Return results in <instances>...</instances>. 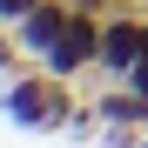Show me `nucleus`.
Here are the masks:
<instances>
[{"instance_id": "nucleus-1", "label": "nucleus", "mask_w": 148, "mask_h": 148, "mask_svg": "<svg viewBox=\"0 0 148 148\" xmlns=\"http://www.w3.org/2000/svg\"><path fill=\"white\" fill-rule=\"evenodd\" d=\"M74 108H81V81H54L40 61L27 74H14V81H0V114H7L14 128H34V135L67 128Z\"/></svg>"}, {"instance_id": "nucleus-2", "label": "nucleus", "mask_w": 148, "mask_h": 148, "mask_svg": "<svg viewBox=\"0 0 148 148\" xmlns=\"http://www.w3.org/2000/svg\"><path fill=\"white\" fill-rule=\"evenodd\" d=\"M148 54V7H135V0H121V7L101 20V61H94L88 74H94V88H108V81H121L135 61ZM88 94V88H81Z\"/></svg>"}, {"instance_id": "nucleus-3", "label": "nucleus", "mask_w": 148, "mask_h": 148, "mask_svg": "<svg viewBox=\"0 0 148 148\" xmlns=\"http://www.w3.org/2000/svg\"><path fill=\"white\" fill-rule=\"evenodd\" d=\"M101 61V14H67V27L54 40V54H47L40 67L54 74V81H81V74Z\"/></svg>"}, {"instance_id": "nucleus-4", "label": "nucleus", "mask_w": 148, "mask_h": 148, "mask_svg": "<svg viewBox=\"0 0 148 148\" xmlns=\"http://www.w3.org/2000/svg\"><path fill=\"white\" fill-rule=\"evenodd\" d=\"M61 27H67V0H40L27 20H14V40L27 47L34 61H47V54H54V40H61Z\"/></svg>"}, {"instance_id": "nucleus-5", "label": "nucleus", "mask_w": 148, "mask_h": 148, "mask_svg": "<svg viewBox=\"0 0 148 148\" xmlns=\"http://www.w3.org/2000/svg\"><path fill=\"white\" fill-rule=\"evenodd\" d=\"M34 67V54L14 40V27H0V81H14V74H27Z\"/></svg>"}, {"instance_id": "nucleus-6", "label": "nucleus", "mask_w": 148, "mask_h": 148, "mask_svg": "<svg viewBox=\"0 0 148 148\" xmlns=\"http://www.w3.org/2000/svg\"><path fill=\"white\" fill-rule=\"evenodd\" d=\"M101 148H141V128H101Z\"/></svg>"}, {"instance_id": "nucleus-7", "label": "nucleus", "mask_w": 148, "mask_h": 148, "mask_svg": "<svg viewBox=\"0 0 148 148\" xmlns=\"http://www.w3.org/2000/svg\"><path fill=\"white\" fill-rule=\"evenodd\" d=\"M34 7H40V0H0V27H14V20H27Z\"/></svg>"}, {"instance_id": "nucleus-8", "label": "nucleus", "mask_w": 148, "mask_h": 148, "mask_svg": "<svg viewBox=\"0 0 148 148\" xmlns=\"http://www.w3.org/2000/svg\"><path fill=\"white\" fill-rule=\"evenodd\" d=\"M114 7H121V0H67V14H101V20H108Z\"/></svg>"}, {"instance_id": "nucleus-9", "label": "nucleus", "mask_w": 148, "mask_h": 148, "mask_svg": "<svg viewBox=\"0 0 148 148\" xmlns=\"http://www.w3.org/2000/svg\"><path fill=\"white\" fill-rule=\"evenodd\" d=\"M121 81H128V88H135V94H148V54H141V61H135V67H128V74H121Z\"/></svg>"}, {"instance_id": "nucleus-10", "label": "nucleus", "mask_w": 148, "mask_h": 148, "mask_svg": "<svg viewBox=\"0 0 148 148\" xmlns=\"http://www.w3.org/2000/svg\"><path fill=\"white\" fill-rule=\"evenodd\" d=\"M141 148H148V128H141Z\"/></svg>"}]
</instances>
